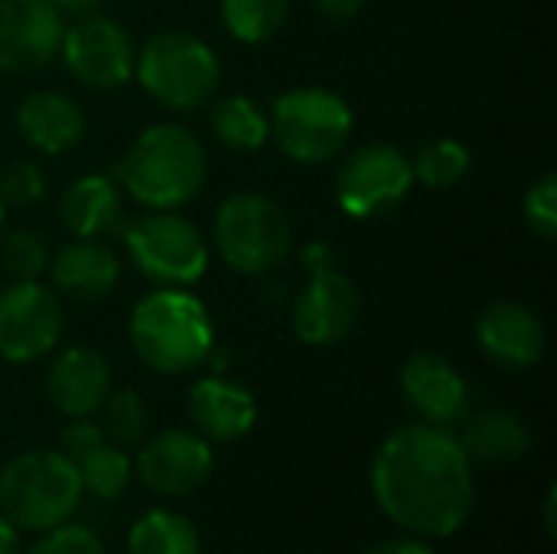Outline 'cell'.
<instances>
[{
  "mask_svg": "<svg viewBox=\"0 0 557 554\" xmlns=\"http://www.w3.org/2000/svg\"><path fill=\"white\" fill-rule=\"evenodd\" d=\"M369 487L388 522L414 539H447L473 513V464L450 428L405 424L375 451Z\"/></svg>",
  "mask_w": 557,
  "mask_h": 554,
  "instance_id": "1",
  "label": "cell"
},
{
  "mask_svg": "<svg viewBox=\"0 0 557 554\" xmlns=\"http://www.w3.org/2000/svg\"><path fill=\"white\" fill-rule=\"evenodd\" d=\"M209 160L183 124H150L114 163V183L147 209H180L206 183Z\"/></svg>",
  "mask_w": 557,
  "mask_h": 554,
  "instance_id": "2",
  "label": "cell"
},
{
  "mask_svg": "<svg viewBox=\"0 0 557 554\" xmlns=\"http://www.w3.org/2000/svg\"><path fill=\"white\" fill-rule=\"evenodd\" d=\"M127 336L137 359L160 376L199 369L215 346L209 310L183 287H160L140 297L131 310Z\"/></svg>",
  "mask_w": 557,
  "mask_h": 554,
  "instance_id": "3",
  "label": "cell"
},
{
  "mask_svg": "<svg viewBox=\"0 0 557 554\" xmlns=\"http://www.w3.org/2000/svg\"><path fill=\"white\" fill-rule=\"evenodd\" d=\"M75 464L62 451H26L0 470V516L16 532H49L82 506Z\"/></svg>",
  "mask_w": 557,
  "mask_h": 554,
  "instance_id": "4",
  "label": "cell"
},
{
  "mask_svg": "<svg viewBox=\"0 0 557 554\" xmlns=\"http://www.w3.org/2000/svg\"><path fill=\"white\" fill-rule=\"evenodd\" d=\"M134 78L163 108L193 111L212 101L222 78V65L212 46L199 36L166 29L144 42L134 62Z\"/></svg>",
  "mask_w": 557,
  "mask_h": 554,
  "instance_id": "5",
  "label": "cell"
},
{
  "mask_svg": "<svg viewBox=\"0 0 557 554\" xmlns=\"http://www.w3.org/2000/svg\"><path fill=\"white\" fill-rule=\"evenodd\" d=\"M215 248L222 261L248 278H261L277 271L294 248V229L284 209L261 193H235L228 196L212 225Z\"/></svg>",
  "mask_w": 557,
  "mask_h": 554,
  "instance_id": "6",
  "label": "cell"
},
{
  "mask_svg": "<svg viewBox=\"0 0 557 554\" xmlns=\"http://www.w3.org/2000/svg\"><path fill=\"white\" fill-rule=\"evenodd\" d=\"M271 134L284 157L297 163H323L349 144L352 108L336 91L294 88L274 101Z\"/></svg>",
  "mask_w": 557,
  "mask_h": 554,
  "instance_id": "7",
  "label": "cell"
},
{
  "mask_svg": "<svg viewBox=\"0 0 557 554\" xmlns=\"http://www.w3.org/2000/svg\"><path fill=\"white\" fill-rule=\"evenodd\" d=\"M124 245L134 268L160 287H189L209 268L202 232L173 209H153L124 229Z\"/></svg>",
  "mask_w": 557,
  "mask_h": 554,
  "instance_id": "8",
  "label": "cell"
},
{
  "mask_svg": "<svg viewBox=\"0 0 557 554\" xmlns=\"http://www.w3.org/2000/svg\"><path fill=\"white\" fill-rule=\"evenodd\" d=\"M414 186L411 157L392 144H366L336 173V202L349 219H372L395 209Z\"/></svg>",
  "mask_w": 557,
  "mask_h": 554,
  "instance_id": "9",
  "label": "cell"
},
{
  "mask_svg": "<svg viewBox=\"0 0 557 554\" xmlns=\"http://www.w3.org/2000/svg\"><path fill=\"white\" fill-rule=\"evenodd\" d=\"M59 52L65 59V69L88 88L108 91L134 78L137 49L127 29L111 16H98V13L78 16V23H72L62 33Z\"/></svg>",
  "mask_w": 557,
  "mask_h": 554,
  "instance_id": "10",
  "label": "cell"
},
{
  "mask_svg": "<svg viewBox=\"0 0 557 554\" xmlns=\"http://www.w3.org/2000/svg\"><path fill=\"white\" fill-rule=\"evenodd\" d=\"M62 336L59 294L39 281H13L0 291V359L36 362L55 349Z\"/></svg>",
  "mask_w": 557,
  "mask_h": 554,
  "instance_id": "11",
  "label": "cell"
},
{
  "mask_svg": "<svg viewBox=\"0 0 557 554\" xmlns=\"http://www.w3.org/2000/svg\"><path fill=\"white\" fill-rule=\"evenodd\" d=\"M212 464H215L212 444L202 434L170 428L144 441L134 460V473L150 493L180 500L196 493L212 477Z\"/></svg>",
  "mask_w": 557,
  "mask_h": 554,
  "instance_id": "12",
  "label": "cell"
},
{
  "mask_svg": "<svg viewBox=\"0 0 557 554\" xmlns=\"http://www.w3.org/2000/svg\"><path fill=\"white\" fill-rule=\"evenodd\" d=\"M359 313H362V300L356 284L339 268H330L310 274L307 287L294 297L290 327L300 343L323 349L343 343L356 330Z\"/></svg>",
  "mask_w": 557,
  "mask_h": 554,
  "instance_id": "13",
  "label": "cell"
},
{
  "mask_svg": "<svg viewBox=\"0 0 557 554\" xmlns=\"http://www.w3.org/2000/svg\"><path fill=\"white\" fill-rule=\"evenodd\" d=\"M62 13L49 0H0V72H36L62 49Z\"/></svg>",
  "mask_w": 557,
  "mask_h": 554,
  "instance_id": "14",
  "label": "cell"
},
{
  "mask_svg": "<svg viewBox=\"0 0 557 554\" xmlns=\"http://www.w3.org/2000/svg\"><path fill=\"white\" fill-rule=\"evenodd\" d=\"M401 395L424 424L454 428L467 418L470 389L460 369L437 353H414L401 366Z\"/></svg>",
  "mask_w": 557,
  "mask_h": 554,
  "instance_id": "15",
  "label": "cell"
},
{
  "mask_svg": "<svg viewBox=\"0 0 557 554\" xmlns=\"http://www.w3.org/2000/svg\"><path fill=\"white\" fill-rule=\"evenodd\" d=\"M476 343L503 369H532L548 349V333L539 313L516 300H496L476 317Z\"/></svg>",
  "mask_w": 557,
  "mask_h": 554,
  "instance_id": "16",
  "label": "cell"
},
{
  "mask_svg": "<svg viewBox=\"0 0 557 554\" xmlns=\"http://www.w3.org/2000/svg\"><path fill=\"white\" fill-rule=\"evenodd\" d=\"M46 395L65 418H91L111 395V366L91 346H69L46 376Z\"/></svg>",
  "mask_w": 557,
  "mask_h": 554,
  "instance_id": "17",
  "label": "cell"
},
{
  "mask_svg": "<svg viewBox=\"0 0 557 554\" xmlns=\"http://www.w3.org/2000/svg\"><path fill=\"white\" fill-rule=\"evenodd\" d=\"M189 418L196 434L209 444H235L255 428L258 405L245 385L225 376H209L189 389Z\"/></svg>",
  "mask_w": 557,
  "mask_h": 554,
  "instance_id": "18",
  "label": "cell"
},
{
  "mask_svg": "<svg viewBox=\"0 0 557 554\" xmlns=\"http://www.w3.org/2000/svg\"><path fill=\"white\" fill-rule=\"evenodd\" d=\"M46 268H49L55 294L78 300V304L108 297L121 278L117 255L95 238H75V242L62 245L55 251V258H49Z\"/></svg>",
  "mask_w": 557,
  "mask_h": 554,
  "instance_id": "19",
  "label": "cell"
},
{
  "mask_svg": "<svg viewBox=\"0 0 557 554\" xmlns=\"http://www.w3.org/2000/svg\"><path fill=\"white\" fill-rule=\"evenodd\" d=\"M16 127L39 153H65L85 137V111L62 91H33L16 111Z\"/></svg>",
  "mask_w": 557,
  "mask_h": 554,
  "instance_id": "20",
  "label": "cell"
},
{
  "mask_svg": "<svg viewBox=\"0 0 557 554\" xmlns=\"http://www.w3.org/2000/svg\"><path fill=\"white\" fill-rule=\"evenodd\" d=\"M59 219L75 238L108 235L121 222V189L104 173H88L69 183L59 199Z\"/></svg>",
  "mask_w": 557,
  "mask_h": 554,
  "instance_id": "21",
  "label": "cell"
},
{
  "mask_svg": "<svg viewBox=\"0 0 557 554\" xmlns=\"http://www.w3.org/2000/svg\"><path fill=\"white\" fill-rule=\"evenodd\" d=\"M470 464H486V467H503V464H516L529 444H532V434L525 428V421L512 411H499V408H490L483 415H476L463 438H460Z\"/></svg>",
  "mask_w": 557,
  "mask_h": 554,
  "instance_id": "22",
  "label": "cell"
},
{
  "mask_svg": "<svg viewBox=\"0 0 557 554\" xmlns=\"http://www.w3.org/2000/svg\"><path fill=\"white\" fill-rule=\"evenodd\" d=\"M127 554H202L199 529L183 513L150 509L131 526Z\"/></svg>",
  "mask_w": 557,
  "mask_h": 554,
  "instance_id": "23",
  "label": "cell"
},
{
  "mask_svg": "<svg viewBox=\"0 0 557 554\" xmlns=\"http://www.w3.org/2000/svg\"><path fill=\"white\" fill-rule=\"evenodd\" d=\"M209 124L219 144H225L235 153H255L271 137L268 114L245 95H225L212 104Z\"/></svg>",
  "mask_w": 557,
  "mask_h": 554,
  "instance_id": "24",
  "label": "cell"
},
{
  "mask_svg": "<svg viewBox=\"0 0 557 554\" xmlns=\"http://www.w3.org/2000/svg\"><path fill=\"white\" fill-rule=\"evenodd\" d=\"M78 470V483L82 493L95 496V500H117L127 493L131 480H134V460L124 454V447L104 441L95 451H88L85 457L75 460Z\"/></svg>",
  "mask_w": 557,
  "mask_h": 554,
  "instance_id": "25",
  "label": "cell"
},
{
  "mask_svg": "<svg viewBox=\"0 0 557 554\" xmlns=\"http://www.w3.org/2000/svg\"><path fill=\"white\" fill-rule=\"evenodd\" d=\"M290 13V0H222L225 29L248 46L274 39Z\"/></svg>",
  "mask_w": 557,
  "mask_h": 554,
  "instance_id": "26",
  "label": "cell"
},
{
  "mask_svg": "<svg viewBox=\"0 0 557 554\" xmlns=\"http://www.w3.org/2000/svg\"><path fill=\"white\" fill-rule=\"evenodd\" d=\"M470 163H473L470 150L460 140L441 137V140L424 144L411 157V173L428 189H450V186H457L470 173Z\"/></svg>",
  "mask_w": 557,
  "mask_h": 554,
  "instance_id": "27",
  "label": "cell"
},
{
  "mask_svg": "<svg viewBox=\"0 0 557 554\" xmlns=\"http://www.w3.org/2000/svg\"><path fill=\"white\" fill-rule=\"evenodd\" d=\"M0 264L13 281H36L49 264V248L39 232L13 229L0 242Z\"/></svg>",
  "mask_w": 557,
  "mask_h": 554,
  "instance_id": "28",
  "label": "cell"
},
{
  "mask_svg": "<svg viewBox=\"0 0 557 554\" xmlns=\"http://www.w3.org/2000/svg\"><path fill=\"white\" fill-rule=\"evenodd\" d=\"M104 411V438L117 447H131V444H140L144 434H147V408L144 402L134 395V392H111L101 405Z\"/></svg>",
  "mask_w": 557,
  "mask_h": 554,
  "instance_id": "29",
  "label": "cell"
},
{
  "mask_svg": "<svg viewBox=\"0 0 557 554\" xmlns=\"http://www.w3.org/2000/svg\"><path fill=\"white\" fill-rule=\"evenodd\" d=\"M46 193V176L33 160H16L0 173V202L3 206H33Z\"/></svg>",
  "mask_w": 557,
  "mask_h": 554,
  "instance_id": "30",
  "label": "cell"
},
{
  "mask_svg": "<svg viewBox=\"0 0 557 554\" xmlns=\"http://www.w3.org/2000/svg\"><path fill=\"white\" fill-rule=\"evenodd\" d=\"M525 222H529V229H532L539 238H545V242H552V238L557 235V176L555 173L542 176V180L525 193Z\"/></svg>",
  "mask_w": 557,
  "mask_h": 554,
  "instance_id": "31",
  "label": "cell"
},
{
  "mask_svg": "<svg viewBox=\"0 0 557 554\" xmlns=\"http://www.w3.org/2000/svg\"><path fill=\"white\" fill-rule=\"evenodd\" d=\"M26 554H108L101 539L85 529V526H72V522H62L49 532H42V539L29 549Z\"/></svg>",
  "mask_w": 557,
  "mask_h": 554,
  "instance_id": "32",
  "label": "cell"
},
{
  "mask_svg": "<svg viewBox=\"0 0 557 554\" xmlns=\"http://www.w3.org/2000/svg\"><path fill=\"white\" fill-rule=\"evenodd\" d=\"M108 438H104V431H101V424H95L91 418H72V424L62 431V444H59V451L75 464L78 457H85L88 451H95L98 444H104Z\"/></svg>",
  "mask_w": 557,
  "mask_h": 554,
  "instance_id": "33",
  "label": "cell"
},
{
  "mask_svg": "<svg viewBox=\"0 0 557 554\" xmlns=\"http://www.w3.org/2000/svg\"><path fill=\"white\" fill-rule=\"evenodd\" d=\"M300 264H304L307 274L330 271V268H336V251H333L326 242H310V245L300 251Z\"/></svg>",
  "mask_w": 557,
  "mask_h": 554,
  "instance_id": "34",
  "label": "cell"
},
{
  "mask_svg": "<svg viewBox=\"0 0 557 554\" xmlns=\"http://www.w3.org/2000/svg\"><path fill=\"white\" fill-rule=\"evenodd\" d=\"M313 3H317V10H320L323 16H330V20H349V16H356V13H362L369 0H313Z\"/></svg>",
  "mask_w": 557,
  "mask_h": 554,
  "instance_id": "35",
  "label": "cell"
},
{
  "mask_svg": "<svg viewBox=\"0 0 557 554\" xmlns=\"http://www.w3.org/2000/svg\"><path fill=\"white\" fill-rule=\"evenodd\" d=\"M366 554H437L428 542L421 539H392V542H382L375 549H369Z\"/></svg>",
  "mask_w": 557,
  "mask_h": 554,
  "instance_id": "36",
  "label": "cell"
},
{
  "mask_svg": "<svg viewBox=\"0 0 557 554\" xmlns=\"http://www.w3.org/2000/svg\"><path fill=\"white\" fill-rule=\"evenodd\" d=\"M62 16H88L101 7V0H49Z\"/></svg>",
  "mask_w": 557,
  "mask_h": 554,
  "instance_id": "37",
  "label": "cell"
},
{
  "mask_svg": "<svg viewBox=\"0 0 557 554\" xmlns=\"http://www.w3.org/2000/svg\"><path fill=\"white\" fill-rule=\"evenodd\" d=\"M0 554H20V532L0 516Z\"/></svg>",
  "mask_w": 557,
  "mask_h": 554,
  "instance_id": "38",
  "label": "cell"
},
{
  "mask_svg": "<svg viewBox=\"0 0 557 554\" xmlns=\"http://www.w3.org/2000/svg\"><path fill=\"white\" fill-rule=\"evenodd\" d=\"M555 503H557V493L555 487L548 490V496H545V529H548V535H557V522H555Z\"/></svg>",
  "mask_w": 557,
  "mask_h": 554,
  "instance_id": "39",
  "label": "cell"
},
{
  "mask_svg": "<svg viewBox=\"0 0 557 554\" xmlns=\"http://www.w3.org/2000/svg\"><path fill=\"white\" fill-rule=\"evenodd\" d=\"M3 216H7V206L0 202V229H3Z\"/></svg>",
  "mask_w": 557,
  "mask_h": 554,
  "instance_id": "40",
  "label": "cell"
}]
</instances>
